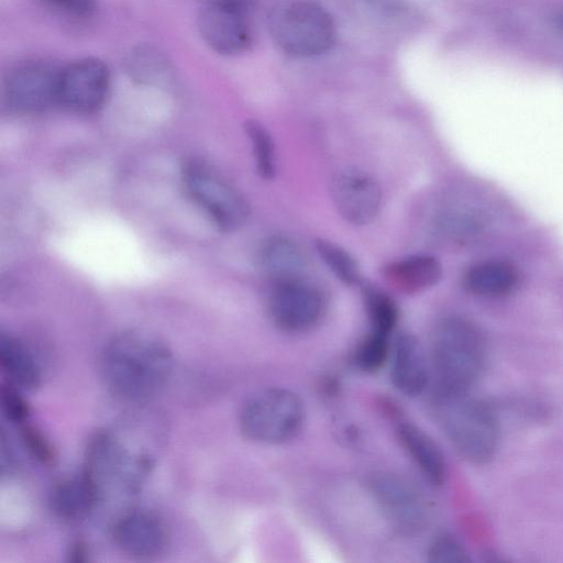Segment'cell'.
<instances>
[{"mask_svg":"<svg viewBox=\"0 0 563 563\" xmlns=\"http://www.w3.org/2000/svg\"><path fill=\"white\" fill-rule=\"evenodd\" d=\"M390 378L397 390L418 396L427 387L430 371L419 341L410 333L399 334L393 345Z\"/></svg>","mask_w":563,"mask_h":563,"instance_id":"obj_15","label":"cell"},{"mask_svg":"<svg viewBox=\"0 0 563 563\" xmlns=\"http://www.w3.org/2000/svg\"><path fill=\"white\" fill-rule=\"evenodd\" d=\"M268 29L275 44L295 57H311L328 51L336 29L332 16L309 0H285L268 15Z\"/></svg>","mask_w":563,"mask_h":563,"instance_id":"obj_4","label":"cell"},{"mask_svg":"<svg viewBox=\"0 0 563 563\" xmlns=\"http://www.w3.org/2000/svg\"><path fill=\"white\" fill-rule=\"evenodd\" d=\"M1 409L5 418L14 423L26 422L30 416V406L16 386L8 383L0 388Z\"/></svg>","mask_w":563,"mask_h":563,"instance_id":"obj_27","label":"cell"},{"mask_svg":"<svg viewBox=\"0 0 563 563\" xmlns=\"http://www.w3.org/2000/svg\"><path fill=\"white\" fill-rule=\"evenodd\" d=\"M58 73V68L44 60L19 63L4 79L7 104L20 113H34L57 103Z\"/></svg>","mask_w":563,"mask_h":563,"instance_id":"obj_9","label":"cell"},{"mask_svg":"<svg viewBox=\"0 0 563 563\" xmlns=\"http://www.w3.org/2000/svg\"><path fill=\"white\" fill-rule=\"evenodd\" d=\"M330 191L338 212L353 225L369 223L379 211L380 187L362 172L345 169L336 173L332 177Z\"/></svg>","mask_w":563,"mask_h":563,"instance_id":"obj_14","label":"cell"},{"mask_svg":"<svg viewBox=\"0 0 563 563\" xmlns=\"http://www.w3.org/2000/svg\"><path fill=\"white\" fill-rule=\"evenodd\" d=\"M190 197L224 231L241 228L250 214L243 196L222 175L203 161L190 158L181 169Z\"/></svg>","mask_w":563,"mask_h":563,"instance_id":"obj_7","label":"cell"},{"mask_svg":"<svg viewBox=\"0 0 563 563\" xmlns=\"http://www.w3.org/2000/svg\"><path fill=\"white\" fill-rule=\"evenodd\" d=\"M437 417L450 444L466 461L485 464L498 446L499 424L494 409L466 395L434 400Z\"/></svg>","mask_w":563,"mask_h":563,"instance_id":"obj_3","label":"cell"},{"mask_svg":"<svg viewBox=\"0 0 563 563\" xmlns=\"http://www.w3.org/2000/svg\"><path fill=\"white\" fill-rule=\"evenodd\" d=\"M382 276L395 290L412 295L437 285L442 277V266L431 255L416 254L385 264Z\"/></svg>","mask_w":563,"mask_h":563,"instance_id":"obj_16","label":"cell"},{"mask_svg":"<svg viewBox=\"0 0 563 563\" xmlns=\"http://www.w3.org/2000/svg\"><path fill=\"white\" fill-rule=\"evenodd\" d=\"M257 261L261 269L274 283L298 279L306 267L302 250L284 235L267 238L260 246Z\"/></svg>","mask_w":563,"mask_h":563,"instance_id":"obj_19","label":"cell"},{"mask_svg":"<svg viewBox=\"0 0 563 563\" xmlns=\"http://www.w3.org/2000/svg\"><path fill=\"white\" fill-rule=\"evenodd\" d=\"M389 336L369 332L354 353L355 365L364 372H376L389 356Z\"/></svg>","mask_w":563,"mask_h":563,"instance_id":"obj_25","label":"cell"},{"mask_svg":"<svg viewBox=\"0 0 563 563\" xmlns=\"http://www.w3.org/2000/svg\"><path fill=\"white\" fill-rule=\"evenodd\" d=\"M112 537L124 554L141 560L163 554L170 541L167 522L148 509H132L119 517Z\"/></svg>","mask_w":563,"mask_h":563,"instance_id":"obj_11","label":"cell"},{"mask_svg":"<svg viewBox=\"0 0 563 563\" xmlns=\"http://www.w3.org/2000/svg\"><path fill=\"white\" fill-rule=\"evenodd\" d=\"M202 2L203 3H209V2L228 3V4L238 5L243 9L249 10L250 5L252 3V0H202Z\"/></svg>","mask_w":563,"mask_h":563,"instance_id":"obj_32","label":"cell"},{"mask_svg":"<svg viewBox=\"0 0 563 563\" xmlns=\"http://www.w3.org/2000/svg\"><path fill=\"white\" fill-rule=\"evenodd\" d=\"M21 434L24 445L31 455L43 464H51L54 460V450L45 435L32 424L22 423Z\"/></svg>","mask_w":563,"mask_h":563,"instance_id":"obj_28","label":"cell"},{"mask_svg":"<svg viewBox=\"0 0 563 563\" xmlns=\"http://www.w3.org/2000/svg\"><path fill=\"white\" fill-rule=\"evenodd\" d=\"M371 492L393 523L402 531L420 529L426 520V504L421 492L407 478L379 473L369 481Z\"/></svg>","mask_w":563,"mask_h":563,"instance_id":"obj_13","label":"cell"},{"mask_svg":"<svg viewBox=\"0 0 563 563\" xmlns=\"http://www.w3.org/2000/svg\"><path fill=\"white\" fill-rule=\"evenodd\" d=\"M100 500L97 486L84 471L60 479L54 485L49 496L53 512L65 521L85 519Z\"/></svg>","mask_w":563,"mask_h":563,"instance_id":"obj_17","label":"cell"},{"mask_svg":"<svg viewBox=\"0 0 563 563\" xmlns=\"http://www.w3.org/2000/svg\"><path fill=\"white\" fill-rule=\"evenodd\" d=\"M87 549L81 542H77L70 550V560L76 562H82L86 560Z\"/></svg>","mask_w":563,"mask_h":563,"instance_id":"obj_31","label":"cell"},{"mask_svg":"<svg viewBox=\"0 0 563 563\" xmlns=\"http://www.w3.org/2000/svg\"><path fill=\"white\" fill-rule=\"evenodd\" d=\"M316 249L328 268L343 284H361L362 275L356 260L341 245L324 239L316 241Z\"/></svg>","mask_w":563,"mask_h":563,"instance_id":"obj_23","label":"cell"},{"mask_svg":"<svg viewBox=\"0 0 563 563\" xmlns=\"http://www.w3.org/2000/svg\"><path fill=\"white\" fill-rule=\"evenodd\" d=\"M325 310L323 294L301 278L274 283L267 299L272 322L289 333L312 329L322 320Z\"/></svg>","mask_w":563,"mask_h":563,"instance_id":"obj_8","label":"cell"},{"mask_svg":"<svg viewBox=\"0 0 563 563\" xmlns=\"http://www.w3.org/2000/svg\"><path fill=\"white\" fill-rule=\"evenodd\" d=\"M559 24H560V26H561V29L563 31V10L559 14Z\"/></svg>","mask_w":563,"mask_h":563,"instance_id":"obj_33","label":"cell"},{"mask_svg":"<svg viewBox=\"0 0 563 563\" xmlns=\"http://www.w3.org/2000/svg\"><path fill=\"white\" fill-rule=\"evenodd\" d=\"M51 5L76 16H88L96 9L95 0H44Z\"/></svg>","mask_w":563,"mask_h":563,"instance_id":"obj_30","label":"cell"},{"mask_svg":"<svg viewBox=\"0 0 563 563\" xmlns=\"http://www.w3.org/2000/svg\"><path fill=\"white\" fill-rule=\"evenodd\" d=\"M110 86L107 65L95 57L75 60L59 68L57 103L79 113L98 110L106 100Z\"/></svg>","mask_w":563,"mask_h":563,"instance_id":"obj_10","label":"cell"},{"mask_svg":"<svg viewBox=\"0 0 563 563\" xmlns=\"http://www.w3.org/2000/svg\"><path fill=\"white\" fill-rule=\"evenodd\" d=\"M247 11L228 3H203L198 14V29L203 41L223 55L245 51L251 44Z\"/></svg>","mask_w":563,"mask_h":563,"instance_id":"obj_12","label":"cell"},{"mask_svg":"<svg viewBox=\"0 0 563 563\" xmlns=\"http://www.w3.org/2000/svg\"><path fill=\"white\" fill-rule=\"evenodd\" d=\"M402 448L433 486H441L446 478V462L438 443L420 427L400 422L396 429Z\"/></svg>","mask_w":563,"mask_h":563,"instance_id":"obj_18","label":"cell"},{"mask_svg":"<svg viewBox=\"0 0 563 563\" xmlns=\"http://www.w3.org/2000/svg\"><path fill=\"white\" fill-rule=\"evenodd\" d=\"M305 422L301 398L286 388H267L243 405L239 426L243 435L262 444H282L296 438Z\"/></svg>","mask_w":563,"mask_h":563,"instance_id":"obj_5","label":"cell"},{"mask_svg":"<svg viewBox=\"0 0 563 563\" xmlns=\"http://www.w3.org/2000/svg\"><path fill=\"white\" fill-rule=\"evenodd\" d=\"M466 290L485 298H500L519 286L517 268L505 261H486L470 267L463 278Z\"/></svg>","mask_w":563,"mask_h":563,"instance_id":"obj_20","label":"cell"},{"mask_svg":"<svg viewBox=\"0 0 563 563\" xmlns=\"http://www.w3.org/2000/svg\"><path fill=\"white\" fill-rule=\"evenodd\" d=\"M486 354L485 336L473 321L462 317L443 319L431 344L433 400L466 395L482 375Z\"/></svg>","mask_w":563,"mask_h":563,"instance_id":"obj_2","label":"cell"},{"mask_svg":"<svg viewBox=\"0 0 563 563\" xmlns=\"http://www.w3.org/2000/svg\"><path fill=\"white\" fill-rule=\"evenodd\" d=\"M129 449L111 432H98L90 440L82 471L97 486L101 499L113 486L129 493L137 490L148 474L151 456Z\"/></svg>","mask_w":563,"mask_h":563,"instance_id":"obj_6","label":"cell"},{"mask_svg":"<svg viewBox=\"0 0 563 563\" xmlns=\"http://www.w3.org/2000/svg\"><path fill=\"white\" fill-rule=\"evenodd\" d=\"M0 366L9 383L33 390L42 383L41 367L29 347L19 338L0 334Z\"/></svg>","mask_w":563,"mask_h":563,"instance_id":"obj_21","label":"cell"},{"mask_svg":"<svg viewBox=\"0 0 563 563\" xmlns=\"http://www.w3.org/2000/svg\"><path fill=\"white\" fill-rule=\"evenodd\" d=\"M245 132L252 143L256 170L266 179H273L276 175L275 143L267 129L257 121L249 120L245 123Z\"/></svg>","mask_w":563,"mask_h":563,"instance_id":"obj_24","label":"cell"},{"mask_svg":"<svg viewBox=\"0 0 563 563\" xmlns=\"http://www.w3.org/2000/svg\"><path fill=\"white\" fill-rule=\"evenodd\" d=\"M361 294L371 321V332L389 336L398 320L393 298L378 286L361 283Z\"/></svg>","mask_w":563,"mask_h":563,"instance_id":"obj_22","label":"cell"},{"mask_svg":"<svg viewBox=\"0 0 563 563\" xmlns=\"http://www.w3.org/2000/svg\"><path fill=\"white\" fill-rule=\"evenodd\" d=\"M428 561L432 563H465L471 559L463 544L451 534L437 537L429 547Z\"/></svg>","mask_w":563,"mask_h":563,"instance_id":"obj_26","label":"cell"},{"mask_svg":"<svg viewBox=\"0 0 563 563\" xmlns=\"http://www.w3.org/2000/svg\"><path fill=\"white\" fill-rule=\"evenodd\" d=\"M173 354L158 338L143 331L113 336L100 356L107 388L128 401H144L157 395L173 372Z\"/></svg>","mask_w":563,"mask_h":563,"instance_id":"obj_1","label":"cell"},{"mask_svg":"<svg viewBox=\"0 0 563 563\" xmlns=\"http://www.w3.org/2000/svg\"><path fill=\"white\" fill-rule=\"evenodd\" d=\"M130 64L133 73L144 79L154 78V76L162 75L166 70L161 57L148 49L136 52Z\"/></svg>","mask_w":563,"mask_h":563,"instance_id":"obj_29","label":"cell"}]
</instances>
